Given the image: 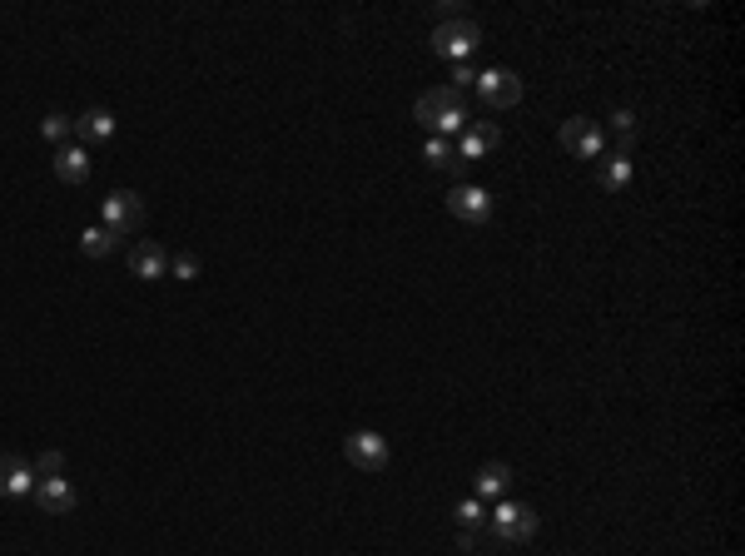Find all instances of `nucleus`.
Instances as JSON below:
<instances>
[{"label":"nucleus","mask_w":745,"mask_h":556,"mask_svg":"<svg viewBox=\"0 0 745 556\" xmlns=\"http://www.w3.org/2000/svg\"><path fill=\"white\" fill-rule=\"evenodd\" d=\"M472 85H477V70H472L467 60H457V65H452V90L462 95V90H472Z\"/></svg>","instance_id":"obj_23"},{"label":"nucleus","mask_w":745,"mask_h":556,"mask_svg":"<svg viewBox=\"0 0 745 556\" xmlns=\"http://www.w3.org/2000/svg\"><path fill=\"white\" fill-rule=\"evenodd\" d=\"M562 144H567L572 154H582V159H601V154H606V135H601V125L587 120V115H577V120L562 125Z\"/></svg>","instance_id":"obj_8"},{"label":"nucleus","mask_w":745,"mask_h":556,"mask_svg":"<svg viewBox=\"0 0 745 556\" xmlns=\"http://www.w3.org/2000/svg\"><path fill=\"white\" fill-rule=\"evenodd\" d=\"M423 154H428V164H433V169H447V174H467V159H462V154H457V149H452L447 139L433 135Z\"/></svg>","instance_id":"obj_18"},{"label":"nucleus","mask_w":745,"mask_h":556,"mask_svg":"<svg viewBox=\"0 0 745 556\" xmlns=\"http://www.w3.org/2000/svg\"><path fill=\"white\" fill-rule=\"evenodd\" d=\"M115 249H120V234L105 229V224H95V229L80 234V254H85V259H110Z\"/></svg>","instance_id":"obj_16"},{"label":"nucleus","mask_w":745,"mask_h":556,"mask_svg":"<svg viewBox=\"0 0 745 556\" xmlns=\"http://www.w3.org/2000/svg\"><path fill=\"white\" fill-rule=\"evenodd\" d=\"M110 139H115V115L105 105H95L75 120V144H110Z\"/></svg>","instance_id":"obj_13"},{"label":"nucleus","mask_w":745,"mask_h":556,"mask_svg":"<svg viewBox=\"0 0 745 556\" xmlns=\"http://www.w3.org/2000/svg\"><path fill=\"white\" fill-rule=\"evenodd\" d=\"M596 164H601V169H596L601 189H606V194H621V189H626V179H631V159H621V154H601Z\"/></svg>","instance_id":"obj_15"},{"label":"nucleus","mask_w":745,"mask_h":556,"mask_svg":"<svg viewBox=\"0 0 745 556\" xmlns=\"http://www.w3.org/2000/svg\"><path fill=\"white\" fill-rule=\"evenodd\" d=\"M428 15H433V25H447V20H462V5H457V0H443V5H433Z\"/></svg>","instance_id":"obj_24"},{"label":"nucleus","mask_w":745,"mask_h":556,"mask_svg":"<svg viewBox=\"0 0 745 556\" xmlns=\"http://www.w3.org/2000/svg\"><path fill=\"white\" fill-rule=\"evenodd\" d=\"M611 130H616V135H636V115H631V110H616V115H611Z\"/></svg>","instance_id":"obj_25"},{"label":"nucleus","mask_w":745,"mask_h":556,"mask_svg":"<svg viewBox=\"0 0 745 556\" xmlns=\"http://www.w3.org/2000/svg\"><path fill=\"white\" fill-rule=\"evenodd\" d=\"M447 209H452L462 224H487V219H492V194H487L482 184H457V189L447 194Z\"/></svg>","instance_id":"obj_7"},{"label":"nucleus","mask_w":745,"mask_h":556,"mask_svg":"<svg viewBox=\"0 0 745 556\" xmlns=\"http://www.w3.org/2000/svg\"><path fill=\"white\" fill-rule=\"evenodd\" d=\"M40 135H45L50 144H55V149H60V144H70V135H75V120L55 110V115H45V120H40Z\"/></svg>","instance_id":"obj_19"},{"label":"nucleus","mask_w":745,"mask_h":556,"mask_svg":"<svg viewBox=\"0 0 745 556\" xmlns=\"http://www.w3.org/2000/svg\"><path fill=\"white\" fill-rule=\"evenodd\" d=\"M55 179L60 184H85L90 179V149L85 144H60L55 149Z\"/></svg>","instance_id":"obj_12"},{"label":"nucleus","mask_w":745,"mask_h":556,"mask_svg":"<svg viewBox=\"0 0 745 556\" xmlns=\"http://www.w3.org/2000/svg\"><path fill=\"white\" fill-rule=\"evenodd\" d=\"M105 229H115L120 239L125 234H140L145 229V199L135 194V189H115V194H105V219H100Z\"/></svg>","instance_id":"obj_3"},{"label":"nucleus","mask_w":745,"mask_h":556,"mask_svg":"<svg viewBox=\"0 0 745 556\" xmlns=\"http://www.w3.org/2000/svg\"><path fill=\"white\" fill-rule=\"evenodd\" d=\"M502 144V130L492 125V120H472L467 130H462V139H457V154L462 159H482V154H492Z\"/></svg>","instance_id":"obj_11"},{"label":"nucleus","mask_w":745,"mask_h":556,"mask_svg":"<svg viewBox=\"0 0 745 556\" xmlns=\"http://www.w3.org/2000/svg\"><path fill=\"white\" fill-rule=\"evenodd\" d=\"M35 502H40V512H50V517H65V512H75V487L65 482V477H45V482H35V492H30Z\"/></svg>","instance_id":"obj_10"},{"label":"nucleus","mask_w":745,"mask_h":556,"mask_svg":"<svg viewBox=\"0 0 745 556\" xmlns=\"http://www.w3.org/2000/svg\"><path fill=\"white\" fill-rule=\"evenodd\" d=\"M487 522H492V537H497V542H527V537L537 532V512H532L527 502H502Z\"/></svg>","instance_id":"obj_5"},{"label":"nucleus","mask_w":745,"mask_h":556,"mask_svg":"<svg viewBox=\"0 0 745 556\" xmlns=\"http://www.w3.org/2000/svg\"><path fill=\"white\" fill-rule=\"evenodd\" d=\"M452 517H457V527H462V532H477V527L487 522V507H482V497H472V502H462Z\"/></svg>","instance_id":"obj_20"},{"label":"nucleus","mask_w":745,"mask_h":556,"mask_svg":"<svg viewBox=\"0 0 745 556\" xmlns=\"http://www.w3.org/2000/svg\"><path fill=\"white\" fill-rule=\"evenodd\" d=\"M477 45H482V25L467 20V15H462V20H447V25L433 30V50L447 55V60H467Z\"/></svg>","instance_id":"obj_4"},{"label":"nucleus","mask_w":745,"mask_h":556,"mask_svg":"<svg viewBox=\"0 0 745 556\" xmlns=\"http://www.w3.org/2000/svg\"><path fill=\"white\" fill-rule=\"evenodd\" d=\"M413 115L433 130V135H462L467 125H472V110H467V95H457L452 85H433V90H423L418 95V105H413Z\"/></svg>","instance_id":"obj_1"},{"label":"nucleus","mask_w":745,"mask_h":556,"mask_svg":"<svg viewBox=\"0 0 745 556\" xmlns=\"http://www.w3.org/2000/svg\"><path fill=\"white\" fill-rule=\"evenodd\" d=\"M507 482H512V467H507V462H487V467H477V497H502Z\"/></svg>","instance_id":"obj_17"},{"label":"nucleus","mask_w":745,"mask_h":556,"mask_svg":"<svg viewBox=\"0 0 745 556\" xmlns=\"http://www.w3.org/2000/svg\"><path fill=\"white\" fill-rule=\"evenodd\" d=\"M477 100H482L487 110H512V105L522 100V75H517V70H502V65L482 70V75H477Z\"/></svg>","instance_id":"obj_2"},{"label":"nucleus","mask_w":745,"mask_h":556,"mask_svg":"<svg viewBox=\"0 0 745 556\" xmlns=\"http://www.w3.org/2000/svg\"><path fill=\"white\" fill-rule=\"evenodd\" d=\"M343 457H348L358 472H383V467H388V442L363 427V432H348V437H343Z\"/></svg>","instance_id":"obj_6"},{"label":"nucleus","mask_w":745,"mask_h":556,"mask_svg":"<svg viewBox=\"0 0 745 556\" xmlns=\"http://www.w3.org/2000/svg\"><path fill=\"white\" fill-rule=\"evenodd\" d=\"M169 278L194 283V278H199V259H194V254H174V259H169Z\"/></svg>","instance_id":"obj_22"},{"label":"nucleus","mask_w":745,"mask_h":556,"mask_svg":"<svg viewBox=\"0 0 745 556\" xmlns=\"http://www.w3.org/2000/svg\"><path fill=\"white\" fill-rule=\"evenodd\" d=\"M130 274L135 278H169V254H164L154 239L135 244V249H130Z\"/></svg>","instance_id":"obj_14"},{"label":"nucleus","mask_w":745,"mask_h":556,"mask_svg":"<svg viewBox=\"0 0 745 556\" xmlns=\"http://www.w3.org/2000/svg\"><path fill=\"white\" fill-rule=\"evenodd\" d=\"M35 467L15 452H0V497H30L35 492Z\"/></svg>","instance_id":"obj_9"},{"label":"nucleus","mask_w":745,"mask_h":556,"mask_svg":"<svg viewBox=\"0 0 745 556\" xmlns=\"http://www.w3.org/2000/svg\"><path fill=\"white\" fill-rule=\"evenodd\" d=\"M30 467H35V477H40V482H45V477H60V472H65V452H40Z\"/></svg>","instance_id":"obj_21"}]
</instances>
